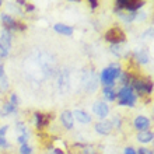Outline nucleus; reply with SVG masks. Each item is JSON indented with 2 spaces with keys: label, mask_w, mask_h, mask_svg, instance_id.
<instances>
[{
  "label": "nucleus",
  "mask_w": 154,
  "mask_h": 154,
  "mask_svg": "<svg viewBox=\"0 0 154 154\" xmlns=\"http://www.w3.org/2000/svg\"><path fill=\"white\" fill-rule=\"evenodd\" d=\"M53 28H55V31H56V32L63 34V35H72V34H73V28H72L70 25L60 24V23L55 24V25H53Z\"/></svg>",
  "instance_id": "14"
},
{
  "label": "nucleus",
  "mask_w": 154,
  "mask_h": 154,
  "mask_svg": "<svg viewBox=\"0 0 154 154\" xmlns=\"http://www.w3.org/2000/svg\"><path fill=\"white\" fill-rule=\"evenodd\" d=\"M134 128L140 132H144V130H149L150 128V119L146 116H143V115H139V116L134 118Z\"/></svg>",
  "instance_id": "9"
},
{
  "label": "nucleus",
  "mask_w": 154,
  "mask_h": 154,
  "mask_svg": "<svg viewBox=\"0 0 154 154\" xmlns=\"http://www.w3.org/2000/svg\"><path fill=\"white\" fill-rule=\"evenodd\" d=\"M0 18H2V21L4 23V25L6 27H8V28H16V25H17V23H16V20L13 18L11 16H8V14H0Z\"/></svg>",
  "instance_id": "15"
},
{
  "label": "nucleus",
  "mask_w": 154,
  "mask_h": 154,
  "mask_svg": "<svg viewBox=\"0 0 154 154\" xmlns=\"http://www.w3.org/2000/svg\"><path fill=\"white\" fill-rule=\"evenodd\" d=\"M116 98L121 106H134L137 95L134 94V90L130 85H123L116 94Z\"/></svg>",
  "instance_id": "1"
},
{
  "label": "nucleus",
  "mask_w": 154,
  "mask_h": 154,
  "mask_svg": "<svg viewBox=\"0 0 154 154\" xmlns=\"http://www.w3.org/2000/svg\"><path fill=\"white\" fill-rule=\"evenodd\" d=\"M93 112L98 118L105 119L108 116V114H109V106L106 105L105 101H97V102H94V105H93Z\"/></svg>",
  "instance_id": "4"
},
{
  "label": "nucleus",
  "mask_w": 154,
  "mask_h": 154,
  "mask_svg": "<svg viewBox=\"0 0 154 154\" xmlns=\"http://www.w3.org/2000/svg\"><path fill=\"white\" fill-rule=\"evenodd\" d=\"M57 87L60 93H67L69 90V72L67 70H62L59 73V79H57Z\"/></svg>",
  "instance_id": "6"
},
{
  "label": "nucleus",
  "mask_w": 154,
  "mask_h": 154,
  "mask_svg": "<svg viewBox=\"0 0 154 154\" xmlns=\"http://www.w3.org/2000/svg\"><path fill=\"white\" fill-rule=\"evenodd\" d=\"M136 59H137V62H140V63H147L149 62V53H147V51H137L136 52Z\"/></svg>",
  "instance_id": "20"
},
{
  "label": "nucleus",
  "mask_w": 154,
  "mask_h": 154,
  "mask_svg": "<svg viewBox=\"0 0 154 154\" xmlns=\"http://www.w3.org/2000/svg\"><path fill=\"white\" fill-rule=\"evenodd\" d=\"M132 88H134L139 94L144 95V94L151 93L153 85H151V83H144V81H140V80H133V87H132Z\"/></svg>",
  "instance_id": "7"
},
{
  "label": "nucleus",
  "mask_w": 154,
  "mask_h": 154,
  "mask_svg": "<svg viewBox=\"0 0 154 154\" xmlns=\"http://www.w3.org/2000/svg\"><path fill=\"white\" fill-rule=\"evenodd\" d=\"M10 84H8V79L6 74L3 76H0V93H4V91H7Z\"/></svg>",
  "instance_id": "21"
},
{
  "label": "nucleus",
  "mask_w": 154,
  "mask_h": 154,
  "mask_svg": "<svg viewBox=\"0 0 154 154\" xmlns=\"http://www.w3.org/2000/svg\"><path fill=\"white\" fill-rule=\"evenodd\" d=\"M60 122L62 125L65 126L66 129H73L74 126V118H73V114L72 111H63L60 114Z\"/></svg>",
  "instance_id": "10"
},
{
  "label": "nucleus",
  "mask_w": 154,
  "mask_h": 154,
  "mask_svg": "<svg viewBox=\"0 0 154 154\" xmlns=\"http://www.w3.org/2000/svg\"><path fill=\"white\" fill-rule=\"evenodd\" d=\"M81 153L83 154H97L95 153V149L93 146H84L81 149Z\"/></svg>",
  "instance_id": "23"
},
{
  "label": "nucleus",
  "mask_w": 154,
  "mask_h": 154,
  "mask_svg": "<svg viewBox=\"0 0 154 154\" xmlns=\"http://www.w3.org/2000/svg\"><path fill=\"white\" fill-rule=\"evenodd\" d=\"M17 140H18V142L21 143V144H27V140H28V133H23V134H20Z\"/></svg>",
  "instance_id": "24"
},
{
  "label": "nucleus",
  "mask_w": 154,
  "mask_h": 154,
  "mask_svg": "<svg viewBox=\"0 0 154 154\" xmlns=\"http://www.w3.org/2000/svg\"><path fill=\"white\" fill-rule=\"evenodd\" d=\"M27 10H28V11H31V10H34V7H32V6H27Z\"/></svg>",
  "instance_id": "34"
},
{
  "label": "nucleus",
  "mask_w": 154,
  "mask_h": 154,
  "mask_svg": "<svg viewBox=\"0 0 154 154\" xmlns=\"http://www.w3.org/2000/svg\"><path fill=\"white\" fill-rule=\"evenodd\" d=\"M125 154H136V150L133 147H126L125 149Z\"/></svg>",
  "instance_id": "31"
},
{
  "label": "nucleus",
  "mask_w": 154,
  "mask_h": 154,
  "mask_svg": "<svg viewBox=\"0 0 154 154\" xmlns=\"http://www.w3.org/2000/svg\"><path fill=\"white\" fill-rule=\"evenodd\" d=\"M35 123H37V128H44L48 123V116L42 114H35Z\"/></svg>",
  "instance_id": "19"
},
{
  "label": "nucleus",
  "mask_w": 154,
  "mask_h": 154,
  "mask_svg": "<svg viewBox=\"0 0 154 154\" xmlns=\"http://www.w3.org/2000/svg\"><path fill=\"white\" fill-rule=\"evenodd\" d=\"M14 112H16V106L10 104V102H7V104H4L2 111H0V116H7V115H11Z\"/></svg>",
  "instance_id": "17"
},
{
  "label": "nucleus",
  "mask_w": 154,
  "mask_h": 154,
  "mask_svg": "<svg viewBox=\"0 0 154 154\" xmlns=\"http://www.w3.org/2000/svg\"><path fill=\"white\" fill-rule=\"evenodd\" d=\"M4 74V66H3V63L0 62V76H3Z\"/></svg>",
  "instance_id": "33"
},
{
  "label": "nucleus",
  "mask_w": 154,
  "mask_h": 154,
  "mask_svg": "<svg viewBox=\"0 0 154 154\" xmlns=\"http://www.w3.org/2000/svg\"><path fill=\"white\" fill-rule=\"evenodd\" d=\"M136 154H153V151L149 150V149L142 147V149H139V151H136Z\"/></svg>",
  "instance_id": "29"
},
{
  "label": "nucleus",
  "mask_w": 154,
  "mask_h": 154,
  "mask_svg": "<svg viewBox=\"0 0 154 154\" xmlns=\"http://www.w3.org/2000/svg\"><path fill=\"white\" fill-rule=\"evenodd\" d=\"M0 147L3 149V147H8V143L6 140V137H0Z\"/></svg>",
  "instance_id": "30"
},
{
  "label": "nucleus",
  "mask_w": 154,
  "mask_h": 154,
  "mask_svg": "<svg viewBox=\"0 0 154 154\" xmlns=\"http://www.w3.org/2000/svg\"><path fill=\"white\" fill-rule=\"evenodd\" d=\"M105 39L111 41L112 44H121L125 39V34L122 32L119 28H111L108 32L105 34Z\"/></svg>",
  "instance_id": "5"
},
{
  "label": "nucleus",
  "mask_w": 154,
  "mask_h": 154,
  "mask_svg": "<svg viewBox=\"0 0 154 154\" xmlns=\"http://www.w3.org/2000/svg\"><path fill=\"white\" fill-rule=\"evenodd\" d=\"M83 83H84L85 91H88V93H94V91H97L98 79H97V76H95V73H93V72L87 73L84 77H83Z\"/></svg>",
  "instance_id": "3"
},
{
  "label": "nucleus",
  "mask_w": 154,
  "mask_h": 154,
  "mask_svg": "<svg viewBox=\"0 0 154 154\" xmlns=\"http://www.w3.org/2000/svg\"><path fill=\"white\" fill-rule=\"evenodd\" d=\"M17 102H18L17 94H11V97H10V104H13L14 106H17Z\"/></svg>",
  "instance_id": "28"
},
{
  "label": "nucleus",
  "mask_w": 154,
  "mask_h": 154,
  "mask_svg": "<svg viewBox=\"0 0 154 154\" xmlns=\"http://www.w3.org/2000/svg\"><path fill=\"white\" fill-rule=\"evenodd\" d=\"M0 6H2V2H0Z\"/></svg>",
  "instance_id": "35"
},
{
  "label": "nucleus",
  "mask_w": 154,
  "mask_h": 154,
  "mask_svg": "<svg viewBox=\"0 0 154 154\" xmlns=\"http://www.w3.org/2000/svg\"><path fill=\"white\" fill-rule=\"evenodd\" d=\"M7 130H8V126H0V137H6Z\"/></svg>",
  "instance_id": "27"
},
{
  "label": "nucleus",
  "mask_w": 154,
  "mask_h": 154,
  "mask_svg": "<svg viewBox=\"0 0 154 154\" xmlns=\"http://www.w3.org/2000/svg\"><path fill=\"white\" fill-rule=\"evenodd\" d=\"M11 42H13V35L8 29H3L2 34H0V45H3L4 48L10 49L11 46Z\"/></svg>",
  "instance_id": "11"
},
{
  "label": "nucleus",
  "mask_w": 154,
  "mask_h": 154,
  "mask_svg": "<svg viewBox=\"0 0 154 154\" xmlns=\"http://www.w3.org/2000/svg\"><path fill=\"white\" fill-rule=\"evenodd\" d=\"M154 134L151 130H144V132H139L137 133V142L146 144V143H151L153 142Z\"/></svg>",
  "instance_id": "13"
},
{
  "label": "nucleus",
  "mask_w": 154,
  "mask_h": 154,
  "mask_svg": "<svg viewBox=\"0 0 154 154\" xmlns=\"http://www.w3.org/2000/svg\"><path fill=\"white\" fill-rule=\"evenodd\" d=\"M90 4H91V7H97L98 2H97V0H91V2H90Z\"/></svg>",
  "instance_id": "32"
},
{
  "label": "nucleus",
  "mask_w": 154,
  "mask_h": 154,
  "mask_svg": "<svg viewBox=\"0 0 154 154\" xmlns=\"http://www.w3.org/2000/svg\"><path fill=\"white\" fill-rule=\"evenodd\" d=\"M95 132L100 134H109L111 132H112V123H111V121H101V122H98V123H95Z\"/></svg>",
  "instance_id": "8"
},
{
  "label": "nucleus",
  "mask_w": 154,
  "mask_h": 154,
  "mask_svg": "<svg viewBox=\"0 0 154 154\" xmlns=\"http://www.w3.org/2000/svg\"><path fill=\"white\" fill-rule=\"evenodd\" d=\"M111 51H112V53H114V55H116L118 57H122L123 55H125V49H123L122 44H112Z\"/></svg>",
  "instance_id": "18"
},
{
  "label": "nucleus",
  "mask_w": 154,
  "mask_h": 154,
  "mask_svg": "<svg viewBox=\"0 0 154 154\" xmlns=\"http://www.w3.org/2000/svg\"><path fill=\"white\" fill-rule=\"evenodd\" d=\"M121 74V69H119V65H111L109 67H106L101 72V76H100V80L105 87H112L115 84V80Z\"/></svg>",
  "instance_id": "2"
},
{
  "label": "nucleus",
  "mask_w": 154,
  "mask_h": 154,
  "mask_svg": "<svg viewBox=\"0 0 154 154\" xmlns=\"http://www.w3.org/2000/svg\"><path fill=\"white\" fill-rule=\"evenodd\" d=\"M151 37H153V28H149L146 32H144L143 38H144V39H151Z\"/></svg>",
  "instance_id": "26"
},
{
  "label": "nucleus",
  "mask_w": 154,
  "mask_h": 154,
  "mask_svg": "<svg viewBox=\"0 0 154 154\" xmlns=\"http://www.w3.org/2000/svg\"><path fill=\"white\" fill-rule=\"evenodd\" d=\"M8 56V49L4 48L3 45H0V57H7Z\"/></svg>",
  "instance_id": "25"
},
{
  "label": "nucleus",
  "mask_w": 154,
  "mask_h": 154,
  "mask_svg": "<svg viewBox=\"0 0 154 154\" xmlns=\"http://www.w3.org/2000/svg\"><path fill=\"white\" fill-rule=\"evenodd\" d=\"M20 154H32V147L28 146V144H21Z\"/></svg>",
  "instance_id": "22"
},
{
  "label": "nucleus",
  "mask_w": 154,
  "mask_h": 154,
  "mask_svg": "<svg viewBox=\"0 0 154 154\" xmlns=\"http://www.w3.org/2000/svg\"><path fill=\"white\" fill-rule=\"evenodd\" d=\"M102 95L106 101H114L116 100V93L114 91L112 87H104V91H102Z\"/></svg>",
  "instance_id": "16"
},
{
  "label": "nucleus",
  "mask_w": 154,
  "mask_h": 154,
  "mask_svg": "<svg viewBox=\"0 0 154 154\" xmlns=\"http://www.w3.org/2000/svg\"><path fill=\"white\" fill-rule=\"evenodd\" d=\"M73 114V118L74 119H77V121L80 122V123H90L91 122V116H90L85 111H81V109H76L74 112H72Z\"/></svg>",
  "instance_id": "12"
}]
</instances>
